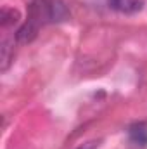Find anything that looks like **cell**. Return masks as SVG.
Here are the masks:
<instances>
[{
	"mask_svg": "<svg viewBox=\"0 0 147 149\" xmlns=\"http://www.w3.org/2000/svg\"><path fill=\"white\" fill-rule=\"evenodd\" d=\"M14 61V43L7 38L2 40V57H0V70L7 71Z\"/></svg>",
	"mask_w": 147,
	"mask_h": 149,
	"instance_id": "cell-4",
	"label": "cell"
},
{
	"mask_svg": "<svg viewBox=\"0 0 147 149\" xmlns=\"http://www.w3.org/2000/svg\"><path fill=\"white\" fill-rule=\"evenodd\" d=\"M128 137L137 146H147V128L144 125H132L128 128Z\"/></svg>",
	"mask_w": 147,
	"mask_h": 149,
	"instance_id": "cell-6",
	"label": "cell"
},
{
	"mask_svg": "<svg viewBox=\"0 0 147 149\" xmlns=\"http://www.w3.org/2000/svg\"><path fill=\"white\" fill-rule=\"evenodd\" d=\"M69 17V10L62 0H31L28 21L43 26L47 23H61Z\"/></svg>",
	"mask_w": 147,
	"mask_h": 149,
	"instance_id": "cell-1",
	"label": "cell"
},
{
	"mask_svg": "<svg viewBox=\"0 0 147 149\" xmlns=\"http://www.w3.org/2000/svg\"><path fill=\"white\" fill-rule=\"evenodd\" d=\"M19 19H21L19 10H16L12 7H3L2 12H0V24H2V28H12V26H16L19 23Z\"/></svg>",
	"mask_w": 147,
	"mask_h": 149,
	"instance_id": "cell-5",
	"label": "cell"
},
{
	"mask_svg": "<svg viewBox=\"0 0 147 149\" xmlns=\"http://www.w3.org/2000/svg\"><path fill=\"white\" fill-rule=\"evenodd\" d=\"M97 148H99V142H88V144H85V146H81L78 149H97Z\"/></svg>",
	"mask_w": 147,
	"mask_h": 149,
	"instance_id": "cell-7",
	"label": "cell"
},
{
	"mask_svg": "<svg viewBox=\"0 0 147 149\" xmlns=\"http://www.w3.org/2000/svg\"><path fill=\"white\" fill-rule=\"evenodd\" d=\"M38 30H40L38 24H35V23H31V21L26 19V23L21 24L19 30L16 31V40H17L19 43H30V42H33V40L37 38Z\"/></svg>",
	"mask_w": 147,
	"mask_h": 149,
	"instance_id": "cell-3",
	"label": "cell"
},
{
	"mask_svg": "<svg viewBox=\"0 0 147 149\" xmlns=\"http://www.w3.org/2000/svg\"><path fill=\"white\" fill-rule=\"evenodd\" d=\"M109 7L119 14H137L144 7V0H109Z\"/></svg>",
	"mask_w": 147,
	"mask_h": 149,
	"instance_id": "cell-2",
	"label": "cell"
}]
</instances>
